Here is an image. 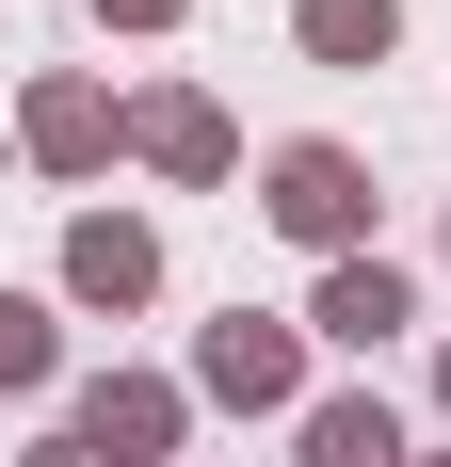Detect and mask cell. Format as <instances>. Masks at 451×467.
Listing matches in <instances>:
<instances>
[{
	"mask_svg": "<svg viewBox=\"0 0 451 467\" xmlns=\"http://www.w3.org/2000/svg\"><path fill=\"white\" fill-rule=\"evenodd\" d=\"M290 242H322V258H355V226H371V161L355 145H274V193H258Z\"/></svg>",
	"mask_w": 451,
	"mask_h": 467,
	"instance_id": "cell-1",
	"label": "cell"
},
{
	"mask_svg": "<svg viewBox=\"0 0 451 467\" xmlns=\"http://www.w3.org/2000/svg\"><path fill=\"white\" fill-rule=\"evenodd\" d=\"M290 371H307V355H290V323H242V306L194 338V387H210V403H290Z\"/></svg>",
	"mask_w": 451,
	"mask_h": 467,
	"instance_id": "cell-2",
	"label": "cell"
},
{
	"mask_svg": "<svg viewBox=\"0 0 451 467\" xmlns=\"http://www.w3.org/2000/svg\"><path fill=\"white\" fill-rule=\"evenodd\" d=\"M65 290H81V306H145V290H162V242H145L130 210H97V226H65Z\"/></svg>",
	"mask_w": 451,
	"mask_h": 467,
	"instance_id": "cell-3",
	"label": "cell"
},
{
	"mask_svg": "<svg viewBox=\"0 0 451 467\" xmlns=\"http://www.w3.org/2000/svg\"><path fill=\"white\" fill-rule=\"evenodd\" d=\"M81 451H113V467H130V451H178V387H162V371L81 387Z\"/></svg>",
	"mask_w": 451,
	"mask_h": 467,
	"instance_id": "cell-4",
	"label": "cell"
},
{
	"mask_svg": "<svg viewBox=\"0 0 451 467\" xmlns=\"http://www.w3.org/2000/svg\"><path fill=\"white\" fill-rule=\"evenodd\" d=\"M307 323H322V338H355V355H371V338H404V323H419V290L387 275V258H339V275H322V306H307Z\"/></svg>",
	"mask_w": 451,
	"mask_h": 467,
	"instance_id": "cell-5",
	"label": "cell"
},
{
	"mask_svg": "<svg viewBox=\"0 0 451 467\" xmlns=\"http://www.w3.org/2000/svg\"><path fill=\"white\" fill-rule=\"evenodd\" d=\"M130 145L162 161V178H226V113H210V97H145V113H130Z\"/></svg>",
	"mask_w": 451,
	"mask_h": 467,
	"instance_id": "cell-6",
	"label": "cell"
},
{
	"mask_svg": "<svg viewBox=\"0 0 451 467\" xmlns=\"http://www.w3.org/2000/svg\"><path fill=\"white\" fill-rule=\"evenodd\" d=\"M307 467H404V420L371 387H339V403H307Z\"/></svg>",
	"mask_w": 451,
	"mask_h": 467,
	"instance_id": "cell-7",
	"label": "cell"
},
{
	"mask_svg": "<svg viewBox=\"0 0 451 467\" xmlns=\"http://www.w3.org/2000/svg\"><path fill=\"white\" fill-rule=\"evenodd\" d=\"M97 145H113V97H97V81H48V97H33V161H65V178H81Z\"/></svg>",
	"mask_w": 451,
	"mask_h": 467,
	"instance_id": "cell-8",
	"label": "cell"
},
{
	"mask_svg": "<svg viewBox=\"0 0 451 467\" xmlns=\"http://www.w3.org/2000/svg\"><path fill=\"white\" fill-rule=\"evenodd\" d=\"M387 33H404V0H307V48H322V65H387Z\"/></svg>",
	"mask_w": 451,
	"mask_h": 467,
	"instance_id": "cell-9",
	"label": "cell"
},
{
	"mask_svg": "<svg viewBox=\"0 0 451 467\" xmlns=\"http://www.w3.org/2000/svg\"><path fill=\"white\" fill-rule=\"evenodd\" d=\"M0 387H48V306H16V290H0Z\"/></svg>",
	"mask_w": 451,
	"mask_h": 467,
	"instance_id": "cell-10",
	"label": "cell"
},
{
	"mask_svg": "<svg viewBox=\"0 0 451 467\" xmlns=\"http://www.w3.org/2000/svg\"><path fill=\"white\" fill-rule=\"evenodd\" d=\"M97 16H130V33H162V16H178V0H97Z\"/></svg>",
	"mask_w": 451,
	"mask_h": 467,
	"instance_id": "cell-11",
	"label": "cell"
},
{
	"mask_svg": "<svg viewBox=\"0 0 451 467\" xmlns=\"http://www.w3.org/2000/svg\"><path fill=\"white\" fill-rule=\"evenodd\" d=\"M48 467H97V451H81V435H65V451H48Z\"/></svg>",
	"mask_w": 451,
	"mask_h": 467,
	"instance_id": "cell-12",
	"label": "cell"
},
{
	"mask_svg": "<svg viewBox=\"0 0 451 467\" xmlns=\"http://www.w3.org/2000/svg\"><path fill=\"white\" fill-rule=\"evenodd\" d=\"M435 403H451V355H435Z\"/></svg>",
	"mask_w": 451,
	"mask_h": 467,
	"instance_id": "cell-13",
	"label": "cell"
},
{
	"mask_svg": "<svg viewBox=\"0 0 451 467\" xmlns=\"http://www.w3.org/2000/svg\"><path fill=\"white\" fill-rule=\"evenodd\" d=\"M435 467H451V451H435Z\"/></svg>",
	"mask_w": 451,
	"mask_h": 467,
	"instance_id": "cell-14",
	"label": "cell"
}]
</instances>
